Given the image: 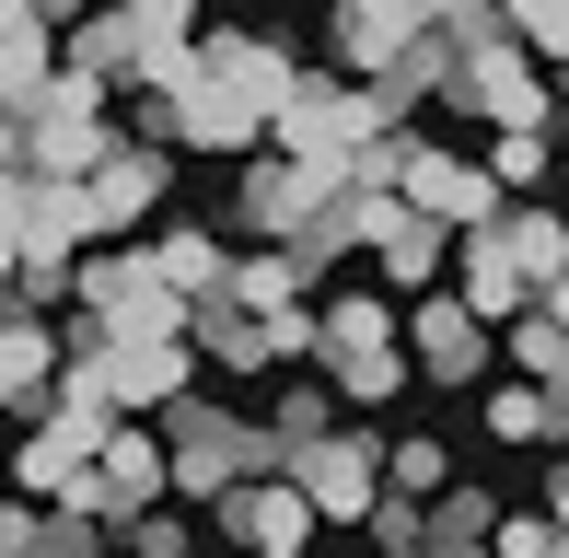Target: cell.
<instances>
[{
	"mask_svg": "<svg viewBox=\"0 0 569 558\" xmlns=\"http://www.w3.org/2000/svg\"><path fill=\"white\" fill-rule=\"evenodd\" d=\"M535 315H547L558 338H569V279H547V291H535Z\"/></svg>",
	"mask_w": 569,
	"mask_h": 558,
	"instance_id": "obj_18",
	"label": "cell"
},
{
	"mask_svg": "<svg viewBox=\"0 0 569 558\" xmlns=\"http://www.w3.org/2000/svg\"><path fill=\"white\" fill-rule=\"evenodd\" d=\"M47 396H59V326L0 315V408H47Z\"/></svg>",
	"mask_w": 569,
	"mask_h": 558,
	"instance_id": "obj_12",
	"label": "cell"
},
{
	"mask_svg": "<svg viewBox=\"0 0 569 558\" xmlns=\"http://www.w3.org/2000/svg\"><path fill=\"white\" fill-rule=\"evenodd\" d=\"M163 500H174V489H163V442H151V419H117L106 442H93V489H82V512L128 536V524L163 512Z\"/></svg>",
	"mask_w": 569,
	"mask_h": 558,
	"instance_id": "obj_6",
	"label": "cell"
},
{
	"mask_svg": "<svg viewBox=\"0 0 569 558\" xmlns=\"http://www.w3.org/2000/svg\"><path fill=\"white\" fill-rule=\"evenodd\" d=\"M326 198H338L326 175L279 163V151H244V175H232V233H256V245H302Z\"/></svg>",
	"mask_w": 569,
	"mask_h": 558,
	"instance_id": "obj_5",
	"label": "cell"
},
{
	"mask_svg": "<svg viewBox=\"0 0 569 558\" xmlns=\"http://www.w3.org/2000/svg\"><path fill=\"white\" fill-rule=\"evenodd\" d=\"M383 489H396L407 512H430V500L453 489V442H430V430H407V442H383Z\"/></svg>",
	"mask_w": 569,
	"mask_h": 558,
	"instance_id": "obj_13",
	"label": "cell"
},
{
	"mask_svg": "<svg viewBox=\"0 0 569 558\" xmlns=\"http://www.w3.org/2000/svg\"><path fill=\"white\" fill-rule=\"evenodd\" d=\"M500 47L558 82V70H569V0H523V12H500Z\"/></svg>",
	"mask_w": 569,
	"mask_h": 558,
	"instance_id": "obj_14",
	"label": "cell"
},
{
	"mask_svg": "<svg viewBox=\"0 0 569 558\" xmlns=\"http://www.w3.org/2000/svg\"><path fill=\"white\" fill-rule=\"evenodd\" d=\"M372 361H396V302H383L372 279H338V291L315 302V385L338 396L349 372H372Z\"/></svg>",
	"mask_w": 569,
	"mask_h": 558,
	"instance_id": "obj_4",
	"label": "cell"
},
{
	"mask_svg": "<svg viewBox=\"0 0 569 558\" xmlns=\"http://www.w3.org/2000/svg\"><path fill=\"white\" fill-rule=\"evenodd\" d=\"M558 198H569V163H558Z\"/></svg>",
	"mask_w": 569,
	"mask_h": 558,
	"instance_id": "obj_19",
	"label": "cell"
},
{
	"mask_svg": "<svg viewBox=\"0 0 569 558\" xmlns=\"http://www.w3.org/2000/svg\"><path fill=\"white\" fill-rule=\"evenodd\" d=\"M47 82H59V23L0 0V117H36Z\"/></svg>",
	"mask_w": 569,
	"mask_h": 558,
	"instance_id": "obj_10",
	"label": "cell"
},
{
	"mask_svg": "<svg viewBox=\"0 0 569 558\" xmlns=\"http://www.w3.org/2000/svg\"><path fill=\"white\" fill-rule=\"evenodd\" d=\"M511 372H523L535 396H569V338H558L547 315H523V326H511Z\"/></svg>",
	"mask_w": 569,
	"mask_h": 558,
	"instance_id": "obj_16",
	"label": "cell"
},
{
	"mask_svg": "<svg viewBox=\"0 0 569 558\" xmlns=\"http://www.w3.org/2000/svg\"><path fill=\"white\" fill-rule=\"evenodd\" d=\"M151 442H163V489L174 500H221V489H244V477H268L256 419L244 408H210V396H174Z\"/></svg>",
	"mask_w": 569,
	"mask_h": 558,
	"instance_id": "obj_1",
	"label": "cell"
},
{
	"mask_svg": "<svg viewBox=\"0 0 569 558\" xmlns=\"http://www.w3.org/2000/svg\"><path fill=\"white\" fill-rule=\"evenodd\" d=\"M488 187H500V198H535V187H547V175H558V140H535V129H500V140H488Z\"/></svg>",
	"mask_w": 569,
	"mask_h": 558,
	"instance_id": "obj_15",
	"label": "cell"
},
{
	"mask_svg": "<svg viewBox=\"0 0 569 558\" xmlns=\"http://www.w3.org/2000/svg\"><path fill=\"white\" fill-rule=\"evenodd\" d=\"M453 302H465L477 326H523V315H535V279H523V257L500 245V221H488V233H465V279H453Z\"/></svg>",
	"mask_w": 569,
	"mask_h": 558,
	"instance_id": "obj_9",
	"label": "cell"
},
{
	"mask_svg": "<svg viewBox=\"0 0 569 558\" xmlns=\"http://www.w3.org/2000/svg\"><path fill=\"white\" fill-rule=\"evenodd\" d=\"M163 151H140V140H117L106 151V163H93L82 175V233H128V221H151V210H163Z\"/></svg>",
	"mask_w": 569,
	"mask_h": 558,
	"instance_id": "obj_8",
	"label": "cell"
},
{
	"mask_svg": "<svg viewBox=\"0 0 569 558\" xmlns=\"http://www.w3.org/2000/svg\"><path fill=\"white\" fill-rule=\"evenodd\" d=\"M396 349H407V372H419V385H442V396L500 372V338H488L453 291H419V302H407V315H396Z\"/></svg>",
	"mask_w": 569,
	"mask_h": 558,
	"instance_id": "obj_3",
	"label": "cell"
},
{
	"mask_svg": "<svg viewBox=\"0 0 569 558\" xmlns=\"http://www.w3.org/2000/svg\"><path fill=\"white\" fill-rule=\"evenodd\" d=\"M279 477L302 489V512H315V524H372V512H383V442H372V419H338L315 454H291Z\"/></svg>",
	"mask_w": 569,
	"mask_h": 558,
	"instance_id": "obj_2",
	"label": "cell"
},
{
	"mask_svg": "<svg viewBox=\"0 0 569 558\" xmlns=\"http://www.w3.org/2000/svg\"><path fill=\"white\" fill-rule=\"evenodd\" d=\"M128 558H198V524L187 512H140L128 524Z\"/></svg>",
	"mask_w": 569,
	"mask_h": 558,
	"instance_id": "obj_17",
	"label": "cell"
},
{
	"mask_svg": "<svg viewBox=\"0 0 569 558\" xmlns=\"http://www.w3.org/2000/svg\"><path fill=\"white\" fill-rule=\"evenodd\" d=\"M210 512H221V536L244 547V558H302V547H315V512H302V489H291L279 466L244 477V489H221Z\"/></svg>",
	"mask_w": 569,
	"mask_h": 558,
	"instance_id": "obj_7",
	"label": "cell"
},
{
	"mask_svg": "<svg viewBox=\"0 0 569 558\" xmlns=\"http://www.w3.org/2000/svg\"><path fill=\"white\" fill-rule=\"evenodd\" d=\"M151 279H163L174 302H221V279H232V245L210 233V221H151Z\"/></svg>",
	"mask_w": 569,
	"mask_h": 558,
	"instance_id": "obj_11",
	"label": "cell"
}]
</instances>
